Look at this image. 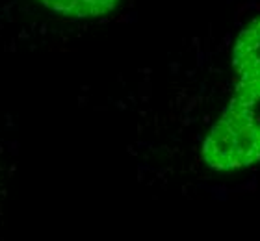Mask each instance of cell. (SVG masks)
Returning <instances> with one entry per match:
<instances>
[{"instance_id":"6da1fadb","label":"cell","mask_w":260,"mask_h":241,"mask_svg":"<svg viewBox=\"0 0 260 241\" xmlns=\"http://www.w3.org/2000/svg\"><path fill=\"white\" fill-rule=\"evenodd\" d=\"M233 67V98L203 143V161L214 171H234L260 161V17L238 33Z\"/></svg>"},{"instance_id":"7a4b0ae2","label":"cell","mask_w":260,"mask_h":241,"mask_svg":"<svg viewBox=\"0 0 260 241\" xmlns=\"http://www.w3.org/2000/svg\"><path fill=\"white\" fill-rule=\"evenodd\" d=\"M123 0H0V47L36 50L61 28L114 15Z\"/></svg>"},{"instance_id":"3957f363","label":"cell","mask_w":260,"mask_h":241,"mask_svg":"<svg viewBox=\"0 0 260 241\" xmlns=\"http://www.w3.org/2000/svg\"><path fill=\"white\" fill-rule=\"evenodd\" d=\"M17 167V141L11 128L0 124V226L4 221V206L8 189Z\"/></svg>"}]
</instances>
